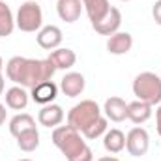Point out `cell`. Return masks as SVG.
<instances>
[{"instance_id": "11", "label": "cell", "mask_w": 161, "mask_h": 161, "mask_svg": "<svg viewBox=\"0 0 161 161\" xmlns=\"http://www.w3.org/2000/svg\"><path fill=\"white\" fill-rule=\"evenodd\" d=\"M60 90L68 97H77V96H80L82 90H84V77H82V73H77V71L66 73L64 79L60 80Z\"/></svg>"}, {"instance_id": "1", "label": "cell", "mask_w": 161, "mask_h": 161, "mask_svg": "<svg viewBox=\"0 0 161 161\" xmlns=\"http://www.w3.org/2000/svg\"><path fill=\"white\" fill-rule=\"evenodd\" d=\"M56 68L51 62V58L36 60V58H25V56H13L6 64V75L13 80L17 86L23 88H34L43 80H51Z\"/></svg>"}, {"instance_id": "30", "label": "cell", "mask_w": 161, "mask_h": 161, "mask_svg": "<svg viewBox=\"0 0 161 161\" xmlns=\"http://www.w3.org/2000/svg\"><path fill=\"white\" fill-rule=\"evenodd\" d=\"M19 161H32V159H19Z\"/></svg>"}, {"instance_id": "2", "label": "cell", "mask_w": 161, "mask_h": 161, "mask_svg": "<svg viewBox=\"0 0 161 161\" xmlns=\"http://www.w3.org/2000/svg\"><path fill=\"white\" fill-rule=\"evenodd\" d=\"M54 146L66 156L68 161H92V150L82 141L80 133L71 125H60L53 131Z\"/></svg>"}, {"instance_id": "6", "label": "cell", "mask_w": 161, "mask_h": 161, "mask_svg": "<svg viewBox=\"0 0 161 161\" xmlns=\"http://www.w3.org/2000/svg\"><path fill=\"white\" fill-rule=\"evenodd\" d=\"M148 146H150V137H148V131L142 129V127H133L127 137H125V148L131 156L135 158H141L148 152Z\"/></svg>"}, {"instance_id": "25", "label": "cell", "mask_w": 161, "mask_h": 161, "mask_svg": "<svg viewBox=\"0 0 161 161\" xmlns=\"http://www.w3.org/2000/svg\"><path fill=\"white\" fill-rule=\"evenodd\" d=\"M156 124H158V133L161 135V105L158 107V111H156Z\"/></svg>"}, {"instance_id": "21", "label": "cell", "mask_w": 161, "mask_h": 161, "mask_svg": "<svg viewBox=\"0 0 161 161\" xmlns=\"http://www.w3.org/2000/svg\"><path fill=\"white\" fill-rule=\"evenodd\" d=\"M13 28H15V17H13L9 6L0 0V38L11 36Z\"/></svg>"}, {"instance_id": "16", "label": "cell", "mask_w": 161, "mask_h": 161, "mask_svg": "<svg viewBox=\"0 0 161 161\" xmlns=\"http://www.w3.org/2000/svg\"><path fill=\"white\" fill-rule=\"evenodd\" d=\"M28 96L23 86H11L6 90V105L13 111H23L28 105Z\"/></svg>"}, {"instance_id": "13", "label": "cell", "mask_w": 161, "mask_h": 161, "mask_svg": "<svg viewBox=\"0 0 161 161\" xmlns=\"http://www.w3.org/2000/svg\"><path fill=\"white\" fill-rule=\"evenodd\" d=\"M103 111H105V116L113 122H124L127 118V103L116 96H113L105 101Z\"/></svg>"}, {"instance_id": "14", "label": "cell", "mask_w": 161, "mask_h": 161, "mask_svg": "<svg viewBox=\"0 0 161 161\" xmlns=\"http://www.w3.org/2000/svg\"><path fill=\"white\" fill-rule=\"evenodd\" d=\"M133 47V38L129 32H116L113 36H109V41H107V51L111 54H125L129 53Z\"/></svg>"}, {"instance_id": "5", "label": "cell", "mask_w": 161, "mask_h": 161, "mask_svg": "<svg viewBox=\"0 0 161 161\" xmlns=\"http://www.w3.org/2000/svg\"><path fill=\"white\" fill-rule=\"evenodd\" d=\"M43 25V11L40 4L34 0H26L25 4L19 6L17 17H15V26L23 32H36Z\"/></svg>"}, {"instance_id": "4", "label": "cell", "mask_w": 161, "mask_h": 161, "mask_svg": "<svg viewBox=\"0 0 161 161\" xmlns=\"http://www.w3.org/2000/svg\"><path fill=\"white\" fill-rule=\"evenodd\" d=\"M101 116V109L96 101L92 99H84L77 103L69 113H68V125H71L73 129H77L79 133H82L94 120H97Z\"/></svg>"}, {"instance_id": "29", "label": "cell", "mask_w": 161, "mask_h": 161, "mask_svg": "<svg viewBox=\"0 0 161 161\" xmlns=\"http://www.w3.org/2000/svg\"><path fill=\"white\" fill-rule=\"evenodd\" d=\"M2 68H4V62H2V56H0V71H2Z\"/></svg>"}, {"instance_id": "15", "label": "cell", "mask_w": 161, "mask_h": 161, "mask_svg": "<svg viewBox=\"0 0 161 161\" xmlns=\"http://www.w3.org/2000/svg\"><path fill=\"white\" fill-rule=\"evenodd\" d=\"M49 58H51V62L54 64L56 69H69L77 62V54L68 47H58V49L51 51Z\"/></svg>"}, {"instance_id": "10", "label": "cell", "mask_w": 161, "mask_h": 161, "mask_svg": "<svg viewBox=\"0 0 161 161\" xmlns=\"http://www.w3.org/2000/svg\"><path fill=\"white\" fill-rule=\"evenodd\" d=\"M56 11L62 21L75 23V21H79L80 11H82V0H58Z\"/></svg>"}, {"instance_id": "27", "label": "cell", "mask_w": 161, "mask_h": 161, "mask_svg": "<svg viewBox=\"0 0 161 161\" xmlns=\"http://www.w3.org/2000/svg\"><path fill=\"white\" fill-rule=\"evenodd\" d=\"M97 161H120L118 158H113V156H107V158H99Z\"/></svg>"}, {"instance_id": "22", "label": "cell", "mask_w": 161, "mask_h": 161, "mask_svg": "<svg viewBox=\"0 0 161 161\" xmlns=\"http://www.w3.org/2000/svg\"><path fill=\"white\" fill-rule=\"evenodd\" d=\"M17 146L23 150V152H34L38 146H40V133H38V127H32L25 133H21L17 137Z\"/></svg>"}, {"instance_id": "7", "label": "cell", "mask_w": 161, "mask_h": 161, "mask_svg": "<svg viewBox=\"0 0 161 161\" xmlns=\"http://www.w3.org/2000/svg\"><path fill=\"white\" fill-rule=\"evenodd\" d=\"M120 25H122L120 9H116V8L111 6V9L105 13V17H101L97 23H92V28H94L97 34H101V36H113V34L118 32Z\"/></svg>"}, {"instance_id": "18", "label": "cell", "mask_w": 161, "mask_h": 161, "mask_svg": "<svg viewBox=\"0 0 161 161\" xmlns=\"http://www.w3.org/2000/svg\"><path fill=\"white\" fill-rule=\"evenodd\" d=\"M82 8L86 9L90 23H97L111 9V4H109V0H82Z\"/></svg>"}, {"instance_id": "9", "label": "cell", "mask_w": 161, "mask_h": 161, "mask_svg": "<svg viewBox=\"0 0 161 161\" xmlns=\"http://www.w3.org/2000/svg\"><path fill=\"white\" fill-rule=\"evenodd\" d=\"M60 43H62V30L54 25H47L38 32V45L41 49L54 51L60 47Z\"/></svg>"}, {"instance_id": "31", "label": "cell", "mask_w": 161, "mask_h": 161, "mask_svg": "<svg viewBox=\"0 0 161 161\" xmlns=\"http://www.w3.org/2000/svg\"><path fill=\"white\" fill-rule=\"evenodd\" d=\"M122 2H129V0H122Z\"/></svg>"}, {"instance_id": "12", "label": "cell", "mask_w": 161, "mask_h": 161, "mask_svg": "<svg viewBox=\"0 0 161 161\" xmlns=\"http://www.w3.org/2000/svg\"><path fill=\"white\" fill-rule=\"evenodd\" d=\"M38 120L43 127H56L60 125L64 120V111L60 105L56 103H49V105H43V109L38 114Z\"/></svg>"}, {"instance_id": "23", "label": "cell", "mask_w": 161, "mask_h": 161, "mask_svg": "<svg viewBox=\"0 0 161 161\" xmlns=\"http://www.w3.org/2000/svg\"><path fill=\"white\" fill-rule=\"evenodd\" d=\"M107 131V118H103V116H99L97 120H94L84 131H82V135L86 137V139H90V141H94V139H97V137H101L103 133Z\"/></svg>"}, {"instance_id": "24", "label": "cell", "mask_w": 161, "mask_h": 161, "mask_svg": "<svg viewBox=\"0 0 161 161\" xmlns=\"http://www.w3.org/2000/svg\"><path fill=\"white\" fill-rule=\"evenodd\" d=\"M152 15H154V21L161 26V0H158L152 8Z\"/></svg>"}, {"instance_id": "3", "label": "cell", "mask_w": 161, "mask_h": 161, "mask_svg": "<svg viewBox=\"0 0 161 161\" xmlns=\"http://www.w3.org/2000/svg\"><path fill=\"white\" fill-rule=\"evenodd\" d=\"M133 94L148 105L161 103V79L152 71H142L133 80Z\"/></svg>"}, {"instance_id": "20", "label": "cell", "mask_w": 161, "mask_h": 161, "mask_svg": "<svg viewBox=\"0 0 161 161\" xmlns=\"http://www.w3.org/2000/svg\"><path fill=\"white\" fill-rule=\"evenodd\" d=\"M32 127H36V120L30 116V114H26V113H21V114H15L11 120H9V133L17 139L21 133H25V131H28V129H32Z\"/></svg>"}, {"instance_id": "17", "label": "cell", "mask_w": 161, "mask_h": 161, "mask_svg": "<svg viewBox=\"0 0 161 161\" xmlns=\"http://www.w3.org/2000/svg\"><path fill=\"white\" fill-rule=\"evenodd\" d=\"M150 116H152V105L139 99L133 103H127V118L133 124H144L146 120H150Z\"/></svg>"}, {"instance_id": "8", "label": "cell", "mask_w": 161, "mask_h": 161, "mask_svg": "<svg viewBox=\"0 0 161 161\" xmlns=\"http://www.w3.org/2000/svg\"><path fill=\"white\" fill-rule=\"evenodd\" d=\"M32 92H30V96H32V99L36 101V103H40V105H49V103H53L54 99H56V96H58V86L53 82V80H43L40 84H36L34 88H30Z\"/></svg>"}, {"instance_id": "19", "label": "cell", "mask_w": 161, "mask_h": 161, "mask_svg": "<svg viewBox=\"0 0 161 161\" xmlns=\"http://www.w3.org/2000/svg\"><path fill=\"white\" fill-rule=\"evenodd\" d=\"M103 146H105L107 152L118 154V152H122L125 148V135L122 133L120 129H109V131H105Z\"/></svg>"}, {"instance_id": "28", "label": "cell", "mask_w": 161, "mask_h": 161, "mask_svg": "<svg viewBox=\"0 0 161 161\" xmlns=\"http://www.w3.org/2000/svg\"><path fill=\"white\" fill-rule=\"evenodd\" d=\"M4 92V77H2V71H0V96Z\"/></svg>"}, {"instance_id": "26", "label": "cell", "mask_w": 161, "mask_h": 161, "mask_svg": "<svg viewBox=\"0 0 161 161\" xmlns=\"http://www.w3.org/2000/svg\"><path fill=\"white\" fill-rule=\"evenodd\" d=\"M4 122H6V107L0 103V125H2Z\"/></svg>"}]
</instances>
